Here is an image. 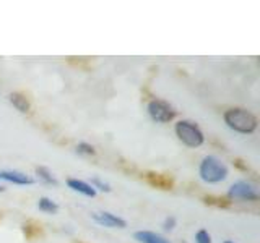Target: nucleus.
Masks as SVG:
<instances>
[{
    "label": "nucleus",
    "instance_id": "1",
    "mask_svg": "<svg viewBox=\"0 0 260 243\" xmlns=\"http://www.w3.org/2000/svg\"><path fill=\"white\" fill-rule=\"evenodd\" d=\"M224 124L230 127L231 130L242 135H250L254 133L257 127H258V120L252 112L246 110V109H228L224 112Z\"/></svg>",
    "mask_w": 260,
    "mask_h": 243
},
{
    "label": "nucleus",
    "instance_id": "2",
    "mask_svg": "<svg viewBox=\"0 0 260 243\" xmlns=\"http://www.w3.org/2000/svg\"><path fill=\"white\" fill-rule=\"evenodd\" d=\"M230 174L228 166L216 156H205L200 162L199 175L205 183H219Z\"/></svg>",
    "mask_w": 260,
    "mask_h": 243
},
{
    "label": "nucleus",
    "instance_id": "3",
    "mask_svg": "<svg viewBox=\"0 0 260 243\" xmlns=\"http://www.w3.org/2000/svg\"><path fill=\"white\" fill-rule=\"evenodd\" d=\"M176 136L179 138V141L185 144L187 148H200L205 143V135L199 128L197 124H193L190 120H181L177 122L174 127Z\"/></svg>",
    "mask_w": 260,
    "mask_h": 243
},
{
    "label": "nucleus",
    "instance_id": "4",
    "mask_svg": "<svg viewBox=\"0 0 260 243\" xmlns=\"http://www.w3.org/2000/svg\"><path fill=\"white\" fill-rule=\"evenodd\" d=\"M228 198L230 199H239V201H252L255 202L260 198L258 186L254 182L249 180H239L230 186L228 190Z\"/></svg>",
    "mask_w": 260,
    "mask_h": 243
},
{
    "label": "nucleus",
    "instance_id": "5",
    "mask_svg": "<svg viewBox=\"0 0 260 243\" xmlns=\"http://www.w3.org/2000/svg\"><path fill=\"white\" fill-rule=\"evenodd\" d=\"M148 115L153 122L156 124H169L176 117V110L173 109V105L162 99H153L148 102Z\"/></svg>",
    "mask_w": 260,
    "mask_h": 243
},
{
    "label": "nucleus",
    "instance_id": "6",
    "mask_svg": "<svg viewBox=\"0 0 260 243\" xmlns=\"http://www.w3.org/2000/svg\"><path fill=\"white\" fill-rule=\"evenodd\" d=\"M91 219L96 224H100L103 227H109V229H125L127 227V222L124 221V219L116 216V214H112V213H108V211L93 213Z\"/></svg>",
    "mask_w": 260,
    "mask_h": 243
},
{
    "label": "nucleus",
    "instance_id": "7",
    "mask_svg": "<svg viewBox=\"0 0 260 243\" xmlns=\"http://www.w3.org/2000/svg\"><path fill=\"white\" fill-rule=\"evenodd\" d=\"M0 180L15 183V185H32L35 178H31L29 175L18 172V170H0Z\"/></svg>",
    "mask_w": 260,
    "mask_h": 243
},
{
    "label": "nucleus",
    "instance_id": "8",
    "mask_svg": "<svg viewBox=\"0 0 260 243\" xmlns=\"http://www.w3.org/2000/svg\"><path fill=\"white\" fill-rule=\"evenodd\" d=\"M67 185H69V188H72L73 191H77L80 194H83V196H88V198H94L96 196V190L88 182H85V180H78V178H69Z\"/></svg>",
    "mask_w": 260,
    "mask_h": 243
},
{
    "label": "nucleus",
    "instance_id": "9",
    "mask_svg": "<svg viewBox=\"0 0 260 243\" xmlns=\"http://www.w3.org/2000/svg\"><path fill=\"white\" fill-rule=\"evenodd\" d=\"M134 237L140 243H169V240H166L162 235L156 232H150V230H138L134 233Z\"/></svg>",
    "mask_w": 260,
    "mask_h": 243
},
{
    "label": "nucleus",
    "instance_id": "10",
    "mask_svg": "<svg viewBox=\"0 0 260 243\" xmlns=\"http://www.w3.org/2000/svg\"><path fill=\"white\" fill-rule=\"evenodd\" d=\"M8 101H10V104L13 105V107L21 113H28L31 109L29 99L21 93H12L10 96H8Z\"/></svg>",
    "mask_w": 260,
    "mask_h": 243
},
{
    "label": "nucleus",
    "instance_id": "11",
    "mask_svg": "<svg viewBox=\"0 0 260 243\" xmlns=\"http://www.w3.org/2000/svg\"><path fill=\"white\" fill-rule=\"evenodd\" d=\"M38 208H39V211H43V213H46V214H55L57 211H59V205H57L55 201H52L51 198H47V196L39 198Z\"/></svg>",
    "mask_w": 260,
    "mask_h": 243
},
{
    "label": "nucleus",
    "instance_id": "12",
    "mask_svg": "<svg viewBox=\"0 0 260 243\" xmlns=\"http://www.w3.org/2000/svg\"><path fill=\"white\" fill-rule=\"evenodd\" d=\"M36 175L39 180L44 182L46 185H57V178L52 175V172L47 167H43V166L36 167Z\"/></svg>",
    "mask_w": 260,
    "mask_h": 243
},
{
    "label": "nucleus",
    "instance_id": "13",
    "mask_svg": "<svg viewBox=\"0 0 260 243\" xmlns=\"http://www.w3.org/2000/svg\"><path fill=\"white\" fill-rule=\"evenodd\" d=\"M89 185H91L94 190H101V191H106V193L111 191V185L108 182L101 180L100 177H93L91 178V183H89Z\"/></svg>",
    "mask_w": 260,
    "mask_h": 243
},
{
    "label": "nucleus",
    "instance_id": "14",
    "mask_svg": "<svg viewBox=\"0 0 260 243\" xmlns=\"http://www.w3.org/2000/svg\"><path fill=\"white\" fill-rule=\"evenodd\" d=\"M77 152L81 154V156H94L96 151L89 143H78L77 144Z\"/></svg>",
    "mask_w": 260,
    "mask_h": 243
},
{
    "label": "nucleus",
    "instance_id": "15",
    "mask_svg": "<svg viewBox=\"0 0 260 243\" xmlns=\"http://www.w3.org/2000/svg\"><path fill=\"white\" fill-rule=\"evenodd\" d=\"M195 243H213V240H211V235L208 233V230L200 229L195 233Z\"/></svg>",
    "mask_w": 260,
    "mask_h": 243
},
{
    "label": "nucleus",
    "instance_id": "16",
    "mask_svg": "<svg viewBox=\"0 0 260 243\" xmlns=\"http://www.w3.org/2000/svg\"><path fill=\"white\" fill-rule=\"evenodd\" d=\"M176 217L174 216H168L166 219H165V222H162V229H165L166 232H169V230H173L174 227H176Z\"/></svg>",
    "mask_w": 260,
    "mask_h": 243
},
{
    "label": "nucleus",
    "instance_id": "17",
    "mask_svg": "<svg viewBox=\"0 0 260 243\" xmlns=\"http://www.w3.org/2000/svg\"><path fill=\"white\" fill-rule=\"evenodd\" d=\"M0 191H5V188H4V186H2V185H0Z\"/></svg>",
    "mask_w": 260,
    "mask_h": 243
},
{
    "label": "nucleus",
    "instance_id": "18",
    "mask_svg": "<svg viewBox=\"0 0 260 243\" xmlns=\"http://www.w3.org/2000/svg\"><path fill=\"white\" fill-rule=\"evenodd\" d=\"M223 243H234V241H231V240H226V241H223Z\"/></svg>",
    "mask_w": 260,
    "mask_h": 243
}]
</instances>
